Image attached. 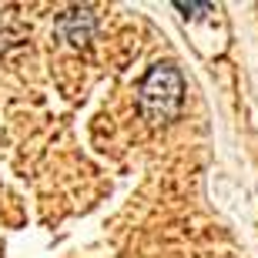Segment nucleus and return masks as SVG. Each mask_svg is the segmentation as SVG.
<instances>
[{"mask_svg": "<svg viewBox=\"0 0 258 258\" xmlns=\"http://www.w3.org/2000/svg\"><path fill=\"white\" fill-rule=\"evenodd\" d=\"M141 111L148 121L161 124V121H171L178 114V107L184 101V81L181 71L171 64H154L148 71V77L141 81Z\"/></svg>", "mask_w": 258, "mask_h": 258, "instance_id": "nucleus-1", "label": "nucleus"}, {"mask_svg": "<svg viewBox=\"0 0 258 258\" xmlns=\"http://www.w3.org/2000/svg\"><path fill=\"white\" fill-rule=\"evenodd\" d=\"M57 27H60V34H64L67 40L81 44V40H87V34L94 30V14H91V10H71V14L60 17Z\"/></svg>", "mask_w": 258, "mask_h": 258, "instance_id": "nucleus-2", "label": "nucleus"}]
</instances>
